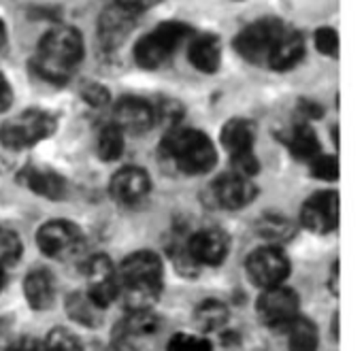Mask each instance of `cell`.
<instances>
[{
    "instance_id": "e575fe53",
    "label": "cell",
    "mask_w": 364,
    "mask_h": 351,
    "mask_svg": "<svg viewBox=\"0 0 364 351\" xmlns=\"http://www.w3.org/2000/svg\"><path fill=\"white\" fill-rule=\"evenodd\" d=\"M13 102V90H11V83L9 79L0 72V113H4Z\"/></svg>"
},
{
    "instance_id": "8d00e7d4",
    "label": "cell",
    "mask_w": 364,
    "mask_h": 351,
    "mask_svg": "<svg viewBox=\"0 0 364 351\" xmlns=\"http://www.w3.org/2000/svg\"><path fill=\"white\" fill-rule=\"evenodd\" d=\"M301 113L305 115V117H320L322 115V107L320 104H316L314 100H301Z\"/></svg>"
},
{
    "instance_id": "9c48e42d",
    "label": "cell",
    "mask_w": 364,
    "mask_h": 351,
    "mask_svg": "<svg viewBox=\"0 0 364 351\" xmlns=\"http://www.w3.org/2000/svg\"><path fill=\"white\" fill-rule=\"evenodd\" d=\"M85 279H87V298L100 307L107 309L117 296H119V284H117V269L113 266L109 256H92L85 264Z\"/></svg>"
},
{
    "instance_id": "7a4b0ae2",
    "label": "cell",
    "mask_w": 364,
    "mask_h": 351,
    "mask_svg": "<svg viewBox=\"0 0 364 351\" xmlns=\"http://www.w3.org/2000/svg\"><path fill=\"white\" fill-rule=\"evenodd\" d=\"M162 260L154 252H134L117 269L119 296L130 313H145L162 294Z\"/></svg>"
},
{
    "instance_id": "4fadbf2b",
    "label": "cell",
    "mask_w": 364,
    "mask_h": 351,
    "mask_svg": "<svg viewBox=\"0 0 364 351\" xmlns=\"http://www.w3.org/2000/svg\"><path fill=\"white\" fill-rule=\"evenodd\" d=\"M136 19H139V13H134L132 9H128V6H124L119 2H113L111 6H107L100 13V19H98V38H100V43L107 49L119 47L128 38L132 28L136 26Z\"/></svg>"
},
{
    "instance_id": "e0dca14e",
    "label": "cell",
    "mask_w": 364,
    "mask_h": 351,
    "mask_svg": "<svg viewBox=\"0 0 364 351\" xmlns=\"http://www.w3.org/2000/svg\"><path fill=\"white\" fill-rule=\"evenodd\" d=\"M305 55V38L299 30H290L284 28V32L279 34L277 43L273 45L267 64L273 70H290L294 68Z\"/></svg>"
},
{
    "instance_id": "d6986e66",
    "label": "cell",
    "mask_w": 364,
    "mask_h": 351,
    "mask_svg": "<svg viewBox=\"0 0 364 351\" xmlns=\"http://www.w3.org/2000/svg\"><path fill=\"white\" fill-rule=\"evenodd\" d=\"M188 60L190 64L200 70V72H215L222 64V43L215 34H198L190 43L188 49Z\"/></svg>"
},
{
    "instance_id": "52a82bcc",
    "label": "cell",
    "mask_w": 364,
    "mask_h": 351,
    "mask_svg": "<svg viewBox=\"0 0 364 351\" xmlns=\"http://www.w3.org/2000/svg\"><path fill=\"white\" fill-rule=\"evenodd\" d=\"M83 232L77 224L66 220H51L43 224L36 232L38 249L55 260H66L77 256L83 249Z\"/></svg>"
},
{
    "instance_id": "ffe728a7",
    "label": "cell",
    "mask_w": 364,
    "mask_h": 351,
    "mask_svg": "<svg viewBox=\"0 0 364 351\" xmlns=\"http://www.w3.org/2000/svg\"><path fill=\"white\" fill-rule=\"evenodd\" d=\"M23 294L32 309L45 311L53 305L55 298V279L47 269H34L23 281Z\"/></svg>"
},
{
    "instance_id": "5b68a950",
    "label": "cell",
    "mask_w": 364,
    "mask_h": 351,
    "mask_svg": "<svg viewBox=\"0 0 364 351\" xmlns=\"http://www.w3.org/2000/svg\"><path fill=\"white\" fill-rule=\"evenodd\" d=\"M55 128H58V119L49 111L28 109L0 126V143L15 151L28 149L51 136Z\"/></svg>"
},
{
    "instance_id": "83f0119b",
    "label": "cell",
    "mask_w": 364,
    "mask_h": 351,
    "mask_svg": "<svg viewBox=\"0 0 364 351\" xmlns=\"http://www.w3.org/2000/svg\"><path fill=\"white\" fill-rule=\"evenodd\" d=\"M43 350L45 351H81L79 339L66 330V328H53L45 341H43Z\"/></svg>"
},
{
    "instance_id": "30bf717a",
    "label": "cell",
    "mask_w": 364,
    "mask_h": 351,
    "mask_svg": "<svg viewBox=\"0 0 364 351\" xmlns=\"http://www.w3.org/2000/svg\"><path fill=\"white\" fill-rule=\"evenodd\" d=\"M299 294L286 286L269 288L260 294L256 303V311L260 322L271 328H286L292 320L299 318Z\"/></svg>"
},
{
    "instance_id": "d590c367",
    "label": "cell",
    "mask_w": 364,
    "mask_h": 351,
    "mask_svg": "<svg viewBox=\"0 0 364 351\" xmlns=\"http://www.w3.org/2000/svg\"><path fill=\"white\" fill-rule=\"evenodd\" d=\"M6 351H45L43 350V343L34 341V339H21L17 341L15 345H11Z\"/></svg>"
},
{
    "instance_id": "7402d4cb",
    "label": "cell",
    "mask_w": 364,
    "mask_h": 351,
    "mask_svg": "<svg viewBox=\"0 0 364 351\" xmlns=\"http://www.w3.org/2000/svg\"><path fill=\"white\" fill-rule=\"evenodd\" d=\"M288 149L292 151L294 158L311 162L318 153H320V139L316 134V130L307 124H296L290 128V132L284 136Z\"/></svg>"
},
{
    "instance_id": "8fae6325",
    "label": "cell",
    "mask_w": 364,
    "mask_h": 351,
    "mask_svg": "<svg viewBox=\"0 0 364 351\" xmlns=\"http://www.w3.org/2000/svg\"><path fill=\"white\" fill-rule=\"evenodd\" d=\"M186 252L192 264L220 266L230 252V239L220 228H203L188 239Z\"/></svg>"
},
{
    "instance_id": "603a6c76",
    "label": "cell",
    "mask_w": 364,
    "mask_h": 351,
    "mask_svg": "<svg viewBox=\"0 0 364 351\" xmlns=\"http://www.w3.org/2000/svg\"><path fill=\"white\" fill-rule=\"evenodd\" d=\"M288 333V347L290 351H318V328L311 320L299 315L296 320H292L286 328Z\"/></svg>"
},
{
    "instance_id": "277c9868",
    "label": "cell",
    "mask_w": 364,
    "mask_h": 351,
    "mask_svg": "<svg viewBox=\"0 0 364 351\" xmlns=\"http://www.w3.org/2000/svg\"><path fill=\"white\" fill-rule=\"evenodd\" d=\"M192 28L183 21H162L147 34H143L134 45V60L145 70H156L186 43Z\"/></svg>"
},
{
    "instance_id": "d6a6232c",
    "label": "cell",
    "mask_w": 364,
    "mask_h": 351,
    "mask_svg": "<svg viewBox=\"0 0 364 351\" xmlns=\"http://www.w3.org/2000/svg\"><path fill=\"white\" fill-rule=\"evenodd\" d=\"M316 47L322 55L337 58L339 55V34L335 28L322 26L316 30Z\"/></svg>"
},
{
    "instance_id": "74e56055",
    "label": "cell",
    "mask_w": 364,
    "mask_h": 351,
    "mask_svg": "<svg viewBox=\"0 0 364 351\" xmlns=\"http://www.w3.org/2000/svg\"><path fill=\"white\" fill-rule=\"evenodd\" d=\"M4 43H6V26H4V21L0 19V49H2Z\"/></svg>"
},
{
    "instance_id": "9a60e30c",
    "label": "cell",
    "mask_w": 364,
    "mask_h": 351,
    "mask_svg": "<svg viewBox=\"0 0 364 351\" xmlns=\"http://www.w3.org/2000/svg\"><path fill=\"white\" fill-rule=\"evenodd\" d=\"M211 192L220 207L237 211V209L247 207L256 198L258 188H256L254 179L241 177L237 173H228V175L218 177V181L211 185Z\"/></svg>"
},
{
    "instance_id": "836d02e7",
    "label": "cell",
    "mask_w": 364,
    "mask_h": 351,
    "mask_svg": "<svg viewBox=\"0 0 364 351\" xmlns=\"http://www.w3.org/2000/svg\"><path fill=\"white\" fill-rule=\"evenodd\" d=\"M81 96L92 107H105V104H109V98H111L109 90L102 87L100 83H85L83 90H81Z\"/></svg>"
},
{
    "instance_id": "484cf974",
    "label": "cell",
    "mask_w": 364,
    "mask_h": 351,
    "mask_svg": "<svg viewBox=\"0 0 364 351\" xmlns=\"http://www.w3.org/2000/svg\"><path fill=\"white\" fill-rule=\"evenodd\" d=\"M66 311H68V315L75 320V322H79V324H83V326H98L100 324V307H96L90 298H87V294H81V292H77V294H70L68 298H66Z\"/></svg>"
},
{
    "instance_id": "f546056e",
    "label": "cell",
    "mask_w": 364,
    "mask_h": 351,
    "mask_svg": "<svg viewBox=\"0 0 364 351\" xmlns=\"http://www.w3.org/2000/svg\"><path fill=\"white\" fill-rule=\"evenodd\" d=\"M311 173L322 181H337L339 179V160H337V156L318 153L311 160Z\"/></svg>"
},
{
    "instance_id": "ba28073f",
    "label": "cell",
    "mask_w": 364,
    "mask_h": 351,
    "mask_svg": "<svg viewBox=\"0 0 364 351\" xmlns=\"http://www.w3.org/2000/svg\"><path fill=\"white\" fill-rule=\"evenodd\" d=\"M245 269H247L250 279L258 288L269 290V288L284 286V281L290 275V260L282 247L267 245V247H260V249L250 254Z\"/></svg>"
},
{
    "instance_id": "6da1fadb",
    "label": "cell",
    "mask_w": 364,
    "mask_h": 351,
    "mask_svg": "<svg viewBox=\"0 0 364 351\" xmlns=\"http://www.w3.org/2000/svg\"><path fill=\"white\" fill-rule=\"evenodd\" d=\"M83 49V36L77 28L53 26L41 36L32 58V68L41 79L53 85H62L81 64Z\"/></svg>"
},
{
    "instance_id": "f35d334b",
    "label": "cell",
    "mask_w": 364,
    "mask_h": 351,
    "mask_svg": "<svg viewBox=\"0 0 364 351\" xmlns=\"http://www.w3.org/2000/svg\"><path fill=\"white\" fill-rule=\"evenodd\" d=\"M2 286H4V277H2V273H0V292H2Z\"/></svg>"
},
{
    "instance_id": "4316f807",
    "label": "cell",
    "mask_w": 364,
    "mask_h": 351,
    "mask_svg": "<svg viewBox=\"0 0 364 351\" xmlns=\"http://www.w3.org/2000/svg\"><path fill=\"white\" fill-rule=\"evenodd\" d=\"M96 149H98L100 160H105V162L117 160L124 153V132L113 122L102 126V130L98 132Z\"/></svg>"
},
{
    "instance_id": "7c38bea8",
    "label": "cell",
    "mask_w": 364,
    "mask_h": 351,
    "mask_svg": "<svg viewBox=\"0 0 364 351\" xmlns=\"http://www.w3.org/2000/svg\"><path fill=\"white\" fill-rule=\"evenodd\" d=\"M301 222L307 230L316 234H328L339 226V194L318 192L314 194L301 211Z\"/></svg>"
},
{
    "instance_id": "f1b7e54d",
    "label": "cell",
    "mask_w": 364,
    "mask_h": 351,
    "mask_svg": "<svg viewBox=\"0 0 364 351\" xmlns=\"http://www.w3.org/2000/svg\"><path fill=\"white\" fill-rule=\"evenodd\" d=\"M21 256V243L15 232L0 228V264L13 266Z\"/></svg>"
},
{
    "instance_id": "5bb4252c",
    "label": "cell",
    "mask_w": 364,
    "mask_h": 351,
    "mask_svg": "<svg viewBox=\"0 0 364 351\" xmlns=\"http://www.w3.org/2000/svg\"><path fill=\"white\" fill-rule=\"evenodd\" d=\"M113 124L126 134H141L147 132L156 124L154 104L139 96H124L115 102L113 109Z\"/></svg>"
},
{
    "instance_id": "2e32d148",
    "label": "cell",
    "mask_w": 364,
    "mask_h": 351,
    "mask_svg": "<svg viewBox=\"0 0 364 351\" xmlns=\"http://www.w3.org/2000/svg\"><path fill=\"white\" fill-rule=\"evenodd\" d=\"M151 179L145 168L124 166L111 179V194L122 205H134L149 194Z\"/></svg>"
},
{
    "instance_id": "cb8c5ba5",
    "label": "cell",
    "mask_w": 364,
    "mask_h": 351,
    "mask_svg": "<svg viewBox=\"0 0 364 351\" xmlns=\"http://www.w3.org/2000/svg\"><path fill=\"white\" fill-rule=\"evenodd\" d=\"M256 232H258V237H262L271 245L279 247L282 243H286L294 237V224L279 213H269V215L258 220Z\"/></svg>"
},
{
    "instance_id": "4dcf8cb0",
    "label": "cell",
    "mask_w": 364,
    "mask_h": 351,
    "mask_svg": "<svg viewBox=\"0 0 364 351\" xmlns=\"http://www.w3.org/2000/svg\"><path fill=\"white\" fill-rule=\"evenodd\" d=\"M154 115H156V122H162L171 130V128H177L183 111H181V104L177 100L164 98L158 102V107H154Z\"/></svg>"
},
{
    "instance_id": "3957f363",
    "label": "cell",
    "mask_w": 364,
    "mask_h": 351,
    "mask_svg": "<svg viewBox=\"0 0 364 351\" xmlns=\"http://www.w3.org/2000/svg\"><path fill=\"white\" fill-rule=\"evenodd\" d=\"M164 158H168L186 175H203L215 166L218 151L211 139L203 130L194 128H171L160 145Z\"/></svg>"
},
{
    "instance_id": "d4e9b609",
    "label": "cell",
    "mask_w": 364,
    "mask_h": 351,
    "mask_svg": "<svg viewBox=\"0 0 364 351\" xmlns=\"http://www.w3.org/2000/svg\"><path fill=\"white\" fill-rule=\"evenodd\" d=\"M228 318H230L228 307H226L224 303H220V301H213V298L203 301V303L194 309L196 326H198L203 333L222 330V328L228 324Z\"/></svg>"
},
{
    "instance_id": "ac0fdd59",
    "label": "cell",
    "mask_w": 364,
    "mask_h": 351,
    "mask_svg": "<svg viewBox=\"0 0 364 351\" xmlns=\"http://www.w3.org/2000/svg\"><path fill=\"white\" fill-rule=\"evenodd\" d=\"M220 141L224 149L230 153V158L252 153L254 141H256V126L245 117H232L222 126Z\"/></svg>"
},
{
    "instance_id": "1f68e13d",
    "label": "cell",
    "mask_w": 364,
    "mask_h": 351,
    "mask_svg": "<svg viewBox=\"0 0 364 351\" xmlns=\"http://www.w3.org/2000/svg\"><path fill=\"white\" fill-rule=\"evenodd\" d=\"M168 351H213V345L205 337L179 333L168 341Z\"/></svg>"
},
{
    "instance_id": "44dd1931",
    "label": "cell",
    "mask_w": 364,
    "mask_h": 351,
    "mask_svg": "<svg viewBox=\"0 0 364 351\" xmlns=\"http://www.w3.org/2000/svg\"><path fill=\"white\" fill-rule=\"evenodd\" d=\"M21 177H23L26 185H28L34 194H38V196H43V198L60 200V198H64V194H66V181H64L58 173H53L51 168L30 166V168L23 171Z\"/></svg>"
},
{
    "instance_id": "8992f818",
    "label": "cell",
    "mask_w": 364,
    "mask_h": 351,
    "mask_svg": "<svg viewBox=\"0 0 364 351\" xmlns=\"http://www.w3.org/2000/svg\"><path fill=\"white\" fill-rule=\"evenodd\" d=\"M284 21L277 17H262L245 26L237 36H235V49L237 53L252 62V64H262L267 62L273 45L277 43L279 34L284 32Z\"/></svg>"
}]
</instances>
